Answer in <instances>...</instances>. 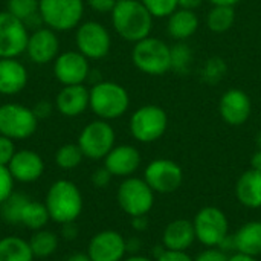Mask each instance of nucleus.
<instances>
[{"instance_id": "obj_1", "label": "nucleus", "mask_w": 261, "mask_h": 261, "mask_svg": "<svg viewBox=\"0 0 261 261\" xmlns=\"http://www.w3.org/2000/svg\"><path fill=\"white\" fill-rule=\"evenodd\" d=\"M44 205L52 222L66 225L76 222V219L81 216L84 199L80 188L73 182L60 179L49 187Z\"/></svg>"}, {"instance_id": "obj_2", "label": "nucleus", "mask_w": 261, "mask_h": 261, "mask_svg": "<svg viewBox=\"0 0 261 261\" xmlns=\"http://www.w3.org/2000/svg\"><path fill=\"white\" fill-rule=\"evenodd\" d=\"M112 21L124 40L135 43L147 38L153 28V15L139 0H118L112 11Z\"/></svg>"}, {"instance_id": "obj_3", "label": "nucleus", "mask_w": 261, "mask_h": 261, "mask_svg": "<svg viewBox=\"0 0 261 261\" xmlns=\"http://www.w3.org/2000/svg\"><path fill=\"white\" fill-rule=\"evenodd\" d=\"M128 104L130 98L127 90L116 83L101 81L90 89L89 107L99 119L109 121L122 116L127 112Z\"/></svg>"}, {"instance_id": "obj_4", "label": "nucleus", "mask_w": 261, "mask_h": 261, "mask_svg": "<svg viewBox=\"0 0 261 261\" xmlns=\"http://www.w3.org/2000/svg\"><path fill=\"white\" fill-rule=\"evenodd\" d=\"M132 60L141 72L148 75H164L173 67L171 49L162 40L151 37L135 44Z\"/></svg>"}, {"instance_id": "obj_5", "label": "nucleus", "mask_w": 261, "mask_h": 261, "mask_svg": "<svg viewBox=\"0 0 261 261\" xmlns=\"http://www.w3.org/2000/svg\"><path fill=\"white\" fill-rule=\"evenodd\" d=\"M154 191L144 179L125 177L116 191L119 208L130 217L147 216L154 205Z\"/></svg>"}, {"instance_id": "obj_6", "label": "nucleus", "mask_w": 261, "mask_h": 261, "mask_svg": "<svg viewBox=\"0 0 261 261\" xmlns=\"http://www.w3.org/2000/svg\"><path fill=\"white\" fill-rule=\"evenodd\" d=\"M196 240L205 248H219L229 234V220L217 206H205L199 210L193 219Z\"/></svg>"}, {"instance_id": "obj_7", "label": "nucleus", "mask_w": 261, "mask_h": 261, "mask_svg": "<svg viewBox=\"0 0 261 261\" xmlns=\"http://www.w3.org/2000/svg\"><path fill=\"white\" fill-rule=\"evenodd\" d=\"M84 12L83 0H38V14L47 28L69 31L80 24Z\"/></svg>"}, {"instance_id": "obj_8", "label": "nucleus", "mask_w": 261, "mask_h": 261, "mask_svg": "<svg viewBox=\"0 0 261 261\" xmlns=\"http://www.w3.org/2000/svg\"><path fill=\"white\" fill-rule=\"evenodd\" d=\"M38 125V119L32 109L8 102L0 106V135L12 141L31 138Z\"/></svg>"}, {"instance_id": "obj_9", "label": "nucleus", "mask_w": 261, "mask_h": 261, "mask_svg": "<svg viewBox=\"0 0 261 261\" xmlns=\"http://www.w3.org/2000/svg\"><path fill=\"white\" fill-rule=\"evenodd\" d=\"M168 125V116L159 106H144L130 118V132L142 144H150L164 136Z\"/></svg>"}, {"instance_id": "obj_10", "label": "nucleus", "mask_w": 261, "mask_h": 261, "mask_svg": "<svg viewBox=\"0 0 261 261\" xmlns=\"http://www.w3.org/2000/svg\"><path fill=\"white\" fill-rule=\"evenodd\" d=\"M115 138L113 127L107 121L98 119L89 122L83 128L76 144L80 145L84 158L99 161L104 159L115 147Z\"/></svg>"}, {"instance_id": "obj_11", "label": "nucleus", "mask_w": 261, "mask_h": 261, "mask_svg": "<svg viewBox=\"0 0 261 261\" xmlns=\"http://www.w3.org/2000/svg\"><path fill=\"white\" fill-rule=\"evenodd\" d=\"M144 180L158 194H171L177 191L184 182V171L179 164L171 159H154L145 171Z\"/></svg>"}, {"instance_id": "obj_12", "label": "nucleus", "mask_w": 261, "mask_h": 261, "mask_svg": "<svg viewBox=\"0 0 261 261\" xmlns=\"http://www.w3.org/2000/svg\"><path fill=\"white\" fill-rule=\"evenodd\" d=\"M28 38L23 20L8 11L0 12V58H17L26 52Z\"/></svg>"}, {"instance_id": "obj_13", "label": "nucleus", "mask_w": 261, "mask_h": 261, "mask_svg": "<svg viewBox=\"0 0 261 261\" xmlns=\"http://www.w3.org/2000/svg\"><path fill=\"white\" fill-rule=\"evenodd\" d=\"M76 47L87 60L104 58L110 50L109 31L98 21H86L78 26L76 31Z\"/></svg>"}, {"instance_id": "obj_14", "label": "nucleus", "mask_w": 261, "mask_h": 261, "mask_svg": "<svg viewBox=\"0 0 261 261\" xmlns=\"http://www.w3.org/2000/svg\"><path fill=\"white\" fill-rule=\"evenodd\" d=\"M127 254V240L113 229H104L95 234L87 246V255L92 261H122Z\"/></svg>"}, {"instance_id": "obj_15", "label": "nucleus", "mask_w": 261, "mask_h": 261, "mask_svg": "<svg viewBox=\"0 0 261 261\" xmlns=\"http://www.w3.org/2000/svg\"><path fill=\"white\" fill-rule=\"evenodd\" d=\"M89 73V61L81 52H63L55 58L54 75L63 86L83 84Z\"/></svg>"}, {"instance_id": "obj_16", "label": "nucleus", "mask_w": 261, "mask_h": 261, "mask_svg": "<svg viewBox=\"0 0 261 261\" xmlns=\"http://www.w3.org/2000/svg\"><path fill=\"white\" fill-rule=\"evenodd\" d=\"M60 50V41L54 29L41 28L32 32L28 38L26 54L35 64H47L55 61Z\"/></svg>"}, {"instance_id": "obj_17", "label": "nucleus", "mask_w": 261, "mask_h": 261, "mask_svg": "<svg viewBox=\"0 0 261 261\" xmlns=\"http://www.w3.org/2000/svg\"><path fill=\"white\" fill-rule=\"evenodd\" d=\"M8 170L15 182L32 184L44 173V162L41 156L32 150H18L8 164Z\"/></svg>"}, {"instance_id": "obj_18", "label": "nucleus", "mask_w": 261, "mask_h": 261, "mask_svg": "<svg viewBox=\"0 0 261 261\" xmlns=\"http://www.w3.org/2000/svg\"><path fill=\"white\" fill-rule=\"evenodd\" d=\"M222 119L229 125H242L251 116V99L243 90L231 89L223 93L219 104Z\"/></svg>"}, {"instance_id": "obj_19", "label": "nucleus", "mask_w": 261, "mask_h": 261, "mask_svg": "<svg viewBox=\"0 0 261 261\" xmlns=\"http://www.w3.org/2000/svg\"><path fill=\"white\" fill-rule=\"evenodd\" d=\"M141 165V153L133 145H118L104 158V167L116 177H130Z\"/></svg>"}, {"instance_id": "obj_20", "label": "nucleus", "mask_w": 261, "mask_h": 261, "mask_svg": "<svg viewBox=\"0 0 261 261\" xmlns=\"http://www.w3.org/2000/svg\"><path fill=\"white\" fill-rule=\"evenodd\" d=\"M196 242L193 222L187 219H176L170 222L162 232V246L168 251L187 252Z\"/></svg>"}, {"instance_id": "obj_21", "label": "nucleus", "mask_w": 261, "mask_h": 261, "mask_svg": "<svg viewBox=\"0 0 261 261\" xmlns=\"http://www.w3.org/2000/svg\"><path fill=\"white\" fill-rule=\"evenodd\" d=\"M90 90H87L83 84L64 86L57 95L55 106L61 115L67 118H75L89 107Z\"/></svg>"}, {"instance_id": "obj_22", "label": "nucleus", "mask_w": 261, "mask_h": 261, "mask_svg": "<svg viewBox=\"0 0 261 261\" xmlns=\"http://www.w3.org/2000/svg\"><path fill=\"white\" fill-rule=\"evenodd\" d=\"M28 70L15 58H0V93L15 95L26 87Z\"/></svg>"}, {"instance_id": "obj_23", "label": "nucleus", "mask_w": 261, "mask_h": 261, "mask_svg": "<svg viewBox=\"0 0 261 261\" xmlns=\"http://www.w3.org/2000/svg\"><path fill=\"white\" fill-rule=\"evenodd\" d=\"M236 197L245 208H261V171L251 168L237 179Z\"/></svg>"}, {"instance_id": "obj_24", "label": "nucleus", "mask_w": 261, "mask_h": 261, "mask_svg": "<svg viewBox=\"0 0 261 261\" xmlns=\"http://www.w3.org/2000/svg\"><path fill=\"white\" fill-rule=\"evenodd\" d=\"M236 252L260 257L261 255V220H251L240 226L234 234Z\"/></svg>"}, {"instance_id": "obj_25", "label": "nucleus", "mask_w": 261, "mask_h": 261, "mask_svg": "<svg viewBox=\"0 0 261 261\" xmlns=\"http://www.w3.org/2000/svg\"><path fill=\"white\" fill-rule=\"evenodd\" d=\"M199 28V18L194 11L176 9L168 20V34L176 40L190 38Z\"/></svg>"}, {"instance_id": "obj_26", "label": "nucleus", "mask_w": 261, "mask_h": 261, "mask_svg": "<svg viewBox=\"0 0 261 261\" xmlns=\"http://www.w3.org/2000/svg\"><path fill=\"white\" fill-rule=\"evenodd\" d=\"M34 258L29 242L17 236L0 239V261H34Z\"/></svg>"}, {"instance_id": "obj_27", "label": "nucleus", "mask_w": 261, "mask_h": 261, "mask_svg": "<svg viewBox=\"0 0 261 261\" xmlns=\"http://www.w3.org/2000/svg\"><path fill=\"white\" fill-rule=\"evenodd\" d=\"M29 246L35 258H47L54 255L60 246V237L49 229L34 231L29 239Z\"/></svg>"}, {"instance_id": "obj_28", "label": "nucleus", "mask_w": 261, "mask_h": 261, "mask_svg": "<svg viewBox=\"0 0 261 261\" xmlns=\"http://www.w3.org/2000/svg\"><path fill=\"white\" fill-rule=\"evenodd\" d=\"M50 220V216L47 213V208L44 205V202H38V200H28L23 213H21V219L20 223L24 225L28 229L32 231H40L44 229L47 222Z\"/></svg>"}, {"instance_id": "obj_29", "label": "nucleus", "mask_w": 261, "mask_h": 261, "mask_svg": "<svg viewBox=\"0 0 261 261\" xmlns=\"http://www.w3.org/2000/svg\"><path fill=\"white\" fill-rule=\"evenodd\" d=\"M234 6H214L208 14L206 24L214 32H225L234 24Z\"/></svg>"}, {"instance_id": "obj_30", "label": "nucleus", "mask_w": 261, "mask_h": 261, "mask_svg": "<svg viewBox=\"0 0 261 261\" xmlns=\"http://www.w3.org/2000/svg\"><path fill=\"white\" fill-rule=\"evenodd\" d=\"M29 200L28 196L21 194V193H12L2 205V219L8 223H20L21 219V213L23 208L26 205V202Z\"/></svg>"}, {"instance_id": "obj_31", "label": "nucleus", "mask_w": 261, "mask_h": 261, "mask_svg": "<svg viewBox=\"0 0 261 261\" xmlns=\"http://www.w3.org/2000/svg\"><path fill=\"white\" fill-rule=\"evenodd\" d=\"M84 159V154L78 144H64L55 153V164L63 170L76 168Z\"/></svg>"}, {"instance_id": "obj_32", "label": "nucleus", "mask_w": 261, "mask_h": 261, "mask_svg": "<svg viewBox=\"0 0 261 261\" xmlns=\"http://www.w3.org/2000/svg\"><path fill=\"white\" fill-rule=\"evenodd\" d=\"M8 12L17 18L28 21L38 14V0H8Z\"/></svg>"}, {"instance_id": "obj_33", "label": "nucleus", "mask_w": 261, "mask_h": 261, "mask_svg": "<svg viewBox=\"0 0 261 261\" xmlns=\"http://www.w3.org/2000/svg\"><path fill=\"white\" fill-rule=\"evenodd\" d=\"M142 3L153 17H170L179 8V0H142Z\"/></svg>"}, {"instance_id": "obj_34", "label": "nucleus", "mask_w": 261, "mask_h": 261, "mask_svg": "<svg viewBox=\"0 0 261 261\" xmlns=\"http://www.w3.org/2000/svg\"><path fill=\"white\" fill-rule=\"evenodd\" d=\"M14 182L8 167L0 165V205L14 193Z\"/></svg>"}, {"instance_id": "obj_35", "label": "nucleus", "mask_w": 261, "mask_h": 261, "mask_svg": "<svg viewBox=\"0 0 261 261\" xmlns=\"http://www.w3.org/2000/svg\"><path fill=\"white\" fill-rule=\"evenodd\" d=\"M15 151L17 150H15L14 141L9 139V138H6V136H2L0 135V165L8 167V164L14 158Z\"/></svg>"}, {"instance_id": "obj_36", "label": "nucleus", "mask_w": 261, "mask_h": 261, "mask_svg": "<svg viewBox=\"0 0 261 261\" xmlns=\"http://www.w3.org/2000/svg\"><path fill=\"white\" fill-rule=\"evenodd\" d=\"M228 258L229 255L220 248H206L194 258V261H228Z\"/></svg>"}, {"instance_id": "obj_37", "label": "nucleus", "mask_w": 261, "mask_h": 261, "mask_svg": "<svg viewBox=\"0 0 261 261\" xmlns=\"http://www.w3.org/2000/svg\"><path fill=\"white\" fill-rule=\"evenodd\" d=\"M112 177L113 176L110 174V171L106 167H102V168H98L96 171H93V174H92V184L96 188H106L110 184Z\"/></svg>"}, {"instance_id": "obj_38", "label": "nucleus", "mask_w": 261, "mask_h": 261, "mask_svg": "<svg viewBox=\"0 0 261 261\" xmlns=\"http://www.w3.org/2000/svg\"><path fill=\"white\" fill-rule=\"evenodd\" d=\"M154 261H194L187 252H180V251H168L164 249Z\"/></svg>"}, {"instance_id": "obj_39", "label": "nucleus", "mask_w": 261, "mask_h": 261, "mask_svg": "<svg viewBox=\"0 0 261 261\" xmlns=\"http://www.w3.org/2000/svg\"><path fill=\"white\" fill-rule=\"evenodd\" d=\"M89 6L96 12H112L118 0H87Z\"/></svg>"}, {"instance_id": "obj_40", "label": "nucleus", "mask_w": 261, "mask_h": 261, "mask_svg": "<svg viewBox=\"0 0 261 261\" xmlns=\"http://www.w3.org/2000/svg\"><path fill=\"white\" fill-rule=\"evenodd\" d=\"M32 110H34V113H35L37 119H43V118H46V116L50 115L52 106H50L49 102H46V101H41V102L35 104V107H34Z\"/></svg>"}, {"instance_id": "obj_41", "label": "nucleus", "mask_w": 261, "mask_h": 261, "mask_svg": "<svg viewBox=\"0 0 261 261\" xmlns=\"http://www.w3.org/2000/svg\"><path fill=\"white\" fill-rule=\"evenodd\" d=\"M61 236H63V239H66V240H75V239L78 237V228H76L75 222H73V223H66V225H63Z\"/></svg>"}, {"instance_id": "obj_42", "label": "nucleus", "mask_w": 261, "mask_h": 261, "mask_svg": "<svg viewBox=\"0 0 261 261\" xmlns=\"http://www.w3.org/2000/svg\"><path fill=\"white\" fill-rule=\"evenodd\" d=\"M148 225V219L147 216H139V217H132V226L136 231H145Z\"/></svg>"}, {"instance_id": "obj_43", "label": "nucleus", "mask_w": 261, "mask_h": 261, "mask_svg": "<svg viewBox=\"0 0 261 261\" xmlns=\"http://www.w3.org/2000/svg\"><path fill=\"white\" fill-rule=\"evenodd\" d=\"M200 5H202V0H179V8H182V9L194 11Z\"/></svg>"}, {"instance_id": "obj_44", "label": "nucleus", "mask_w": 261, "mask_h": 261, "mask_svg": "<svg viewBox=\"0 0 261 261\" xmlns=\"http://www.w3.org/2000/svg\"><path fill=\"white\" fill-rule=\"evenodd\" d=\"M251 168H252V170H257V171H261V150H257V151L252 154Z\"/></svg>"}, {"instance_id": "obj_45", "label": "nucleus", "mask_w": 261, "mask_h": 261, "mask_svg": "<svg viewBox=\"0 0 261 261\" xmlns=\"http://www.w3.org/2000/svg\"><path fill=\"white\" fill-rule=\"evenodd\" d=\"M228 261H257V258L255 257H251V255L240 254V252H234L232 255H229Z\"/></svg>"}, {"instance_id": "obj_46", "label": "nucleus", "mask_w": 261, "mask_h": 261, "mask_svg": "<svg viewBox=\"0 0 261 261\" xmlns=\"http://www.w3.org/2000/svg\"><path fill=\"white\" fill-rule=\"evenodd\" d=\"M66 261H92L89 258V255H87V252L86 254H83V252H76V254H72V255H69Z\"/></svg>"}, {"instance_id": "obj_47", "label": "nucleus", "mask_w": 261, "mask_h": 261, "mask_svg": "<svg viewBox=\"0 0 261 261\" xmlns=\"http://www.w3.org/2000/svg\"><path fill=\"white\" fill-rule=\"evenodd\" d=\"M214 6H234L240 0H210Z\"/></svg>"}, {"instance_id": "obj_48", "label": "nucleus", "mask_w": 261, "mask_h": 261, "mask_svg": "<svg viewBox=\"0 0 261 261\" xmlns=\"http://www.w3.org/2000/svg\"><path fill=\"white\" fill-rule=\"evenodd\" d=\"M122 261H154V260H151L150 257H145V255H138V254H135V255H130V257H125Z\"/></svg>"}, {"instance_id": "obj_49", "label": "nucleus", "mask_w": 261, "mask_h": 261, "mask_svg": "<svg viewBox=\"0 0 261 261\" xmlns=\"http://www.w3.org/2000/svg\"><path fill=\"white\" fill-rule=\"evenodd\" d=\"M255 142H257V147H258V150H261V132H258V133H257Z\"/></svg>"}]
</instances>
